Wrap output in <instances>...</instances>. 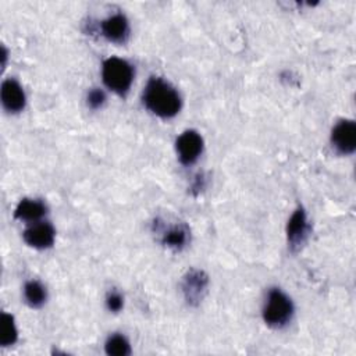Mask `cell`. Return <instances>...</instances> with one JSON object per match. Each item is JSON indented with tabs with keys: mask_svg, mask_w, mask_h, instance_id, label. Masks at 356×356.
<instances>
[{
	"mask_svg": "<svg viewBox=\"0 0 356 356\" xmlns=\"http://www.w3.org/2000/svg\"><path fill=\"white\" fill-rule=\"evenodd\" d=\"M106 306H107V309L110 312H114V313L120 312L122 309V306H124L122 295L120 292H117V291L108 292V295L106 296Z\"/></svg>",
	"mask_w": 356,
	"mask_h": 356,
	"instance_id": "obj_17",
	"label": "cell"
},
{
	"mask_svg": "<svg viewBox=\"0 0 356 356\" xmlns=\"http://www.w3.org/2000/svg\"><path fill=\"white\" fill-rule=\"evenodd\" d=\"M104 102H106V95H104V92H103L102 89L95 88V89H92V90L88 93L86 103H88V106H89L90 108L96 110V108L102 107V106L104 104Z\"/></svg>",
	"mask_w": 356,
	"mask_h": 356,
	"instance_id": "obj_16",
	"label": "cell"
},
{
	"mask_svg": "<svg viewBox=\"0 0 356 356\" xmlns=\"http://www.w3.org/2000/svg\"><path fill=\"white\" fill-rule=\"evenodd\" d=\"M47 211L46 204L39 199H22L14 211V217L21 221H38Z\"/></svg>",
	"mask_w": 356,
	"mask_h": 356,
	"instance_id": "obj_12",
	"label": "cell"
},
{
	"mask_svg": "<svg viewBox=\"0 0 356 356\" xmlns=\"http://www.w3.org/2000/svg\"><path fill=\"white\" fill-rule=\"evenodd\" d=\"M178 159L184 165L193 164L203 152V138L195 129L184 131L175 140Z\"/></svg>",
	"mask_w": 356,
	"mask_h": 356,
	"instance_id": "obj_5",
	"label": "cell"
},
{
	"mask_svg": "<svg viewBox=\"0 0 356 356\" xmlns=\"http://www.w3.org/2000/svg\"><path fill=\"white\" fill-rule=\"evenodd\" d=\"M0 97L4 110H7L8 113H19L25 107V92L15 79L10 78L1 83Z\"/></svg>",
	"mask_w": 356,
	"mask_h": 356,
	"instance_id": "obj_9",
	"label": "cell"
},
{
	"mask_svg": "<svg viewBox=\"0 0 356 356\" xmlns=\"http://www.w3.org/2000/svg\"><path fill=\"white\" fill-rule=\"evenodd\" d=\"M331 145L339 154H352L356 149V122L341 120L331 131Z\"/></svg>",
	"mask_w": 356,
	"mask_h": 356,
	"instance_id": "obj_6",
	"label": "cell"
},
{
	"mask_svg": "<svg viewBox=\"0 0 356 356\" xmlns=\"http://www.w3.org/2000/svg\"><path fill=\"white\" fill-rule=\"evenodd\" d=\"M102 76L108 89L125 96L134 81V68L127 60L110 57L103 63Z\"/></svg>",
	"mask_w": 356,
	"mask_h": 356,
	"instance_id": "obj_3",
	"label": "cell"
},
{
	"mask_svg": "<svg viewBox=\"0 0 356 356\" xmlns=\"http://www.w3.org/2000/svg\"><path fill=\"white\" fill-rule=\"evenodd\" d=\"M24 298L31 307H40L44 305L47 299V292H46V288L39 281L32 280V281H28L24 286Z\"/></svg>",
	"mask_w": 356,
	"mask_h": 356,
	"instance_id": "obj_13",
	"label": "cell"
},
{
	"mask_svg": "<svg viewBox=\"0 0 356 356\" xmlns=\"http://www.w3.org/2000/svg\"><path fill=\"white\" fill-rule=\"evenodd\" d=\"M102 35L113 43H124L129 36V24L125 15L114 14L100 24Z\"/></svg>",
	"mask_w": 356,
	"mask_h": 356,
	"instance_id": "obj_10",
	"label": "cell"
},
{
	"mask_svg": "<svg viewBox=\"0 0 356 356\" xmlns=\"http://www.w3.org/2000/svg\"><path fill=\"white\" fill-rule=\"evenodd\" d=\"M204 177L202 175V174H199V175H196V178H195V184L192 185V191L195 192V195L196 193H199L203 188H204Z\"/></svg>",
	"mask_w": 356,
	"mask_h": 356,
	"instance_id": "obj_18",
	"label": "cell"
},
{
	"mask_svg": "<svg viewBox=\"0 0 356 356\" xmlns=\"http://www.w3.org/2000/svg\"><path fill=\"white\" fill-rule=\"evenodd\" d=\"M156 232L161 234V243L174 250H181L189 239V229L185 224L156 227Z\"/></svg>",
	"mask_w": 356,
	"mask_h": 356,
	"instance_id": "obj_11",
	"label": "cell"
},
{
	"mask_svg": "<svg viewBox=\"0 0 356 356\" xmlns=\"http://www.w3.org/2000/svg\"><path fill=\"white\" fill-rule=\"evenodd\" d=\"M22 236L29 246L36 249H47L54 243L56 231L50 222L43 221L28 227L24 231Z\"/></svg>",
	"mask_w": 356,
	"mask_h": 356,
	"instance_id": "obj_8",
	"label": "cell"
},
{
	"mask_svg": "<svg viewBox=\"0 0 356 356\" xmlns=\"http://www.w3.org/2000/svg\"><path fill=\"white\" fill-rule=\"evenodd\" d=\"M0 345L1 346H11L17 342L18 331L15 327L14 317L8 313L1 314V330H0Z\"/></svg>",
	"mask_w": 356,
	"mask_h": 356,
	"instance_id": "obj_15",
	"label": "cell"
},
{
	"mask_svg": "<svg viewBox=\"0 0 356 356\" xmlns=\"http://www.w3.org/2000/svg\"><path fill=\"white\" fill-rule=\"evenodd\" d=\"M209 288V275L203 270L191 268L181 281V292L189 306H199Z\"/></svg>",
	"mask_w": 356,
	"mask_h": 356,
	"instance_id": "obj_4",
	"label": "cell"
},
{
	"mask_svg": "<svg viewBox=\"0 0 356 356\" xmlns=\"http://www.w3.org/2000/svg\"><path fill=\"white\" fill-rule=\"evenodd\" d=\"M292 299L278 288H271L263 307V320L271 328L285 327L293 316Z\"/></svg>",
	"mask_w": 356,
	"mask_h": 356,
	"instance_id": "obj_2",
	"label": "cell"
},
{
	"mask_svg": "<svg viewBox=\"0 0 356 356\" xmlns=\"http://www.w3.org/2000/svg\"><path fill=\"white\" fill-rule=\"evenodd\" d=\"M309 231H310V225L307 221L306 211L303 207L299 206L292 213V216L286 224V239H288L289 248L293 252L300 249L302 245L306 242V239L309 236Z\"/></svg>",
	"mask_w": 356,
	"mask_h": 356,
	"instance_id": "obj_7",
	"label": "cell"
},
{
	"mask_svg": "<svg viewBox=\"0 0 356 356\" xmlns=\"http://www.w3.org/2000/svg\"><path fill=\"white\" fill-rule=\"evenodd\" d=\"M145 107L157 117L171 118L181 110L182 100L177 89L159 76H152L142 93Z\"/></svg>",
	"mask_w": 356,
	"mask_h": 356,
	"instance_id": "obj_1",
	"label": "cell"
},
{
	"mask_svg": "<svg viewBox=\"0 0 356 356\" xmlns=\"http://www.w3.org/2000/svg\"><path fill=\"white\" fill-rule=\"evenodd\" d=\"M104 350L110 356H128L131 353V345L124 335L113 334L107 338Z\"/></svg>",
	"mask_w": 356,
	"mask_h": 356,
	"instance_id": "obj_14",
	"label": "cell"
}]
</instances>
